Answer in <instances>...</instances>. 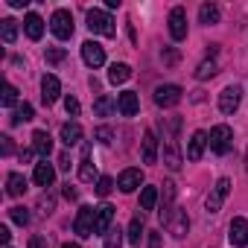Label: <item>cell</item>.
I'll return each instance as SVG.
<instances>
[{
	"label": "cell",
	"mask_w": 248,
	"mask_h": 248,
	"mask_svg": "<svg viewBox=\"0 0 248 248\" xmlns=\"http://www.w3.org/2000/svg\"><path fill=\"white\" fill-rule=\"evenodd\" d=\"M178 129H181V120L178 117H167L161 120V143H164V164L178 172L181 164H184V155H181V146H178Z\"/></svg>",
	"instance_id": "6da1fadb"
},
{
	"label": "cell",
	"mask_w": 248,
	"mask_h": 248,
	"mask_svg": "<svg viewBox=\"0 0 248 248\" xmlns=\"http://www.w3.org/2000/svg\"><path fill=\"white\" fill-rule=\"evenodd\" d=\"M207 146H210V152H216V155H228L231 146H233V129L225 126V123L213 126L210 135H207Z\"/></svg>",
	"instance_id": "7a4b0ae2"
},
{
	"label": "cell",
	"mask_w": 248,
	"mask_h": 248,
	"mask_svg": "<svg viewBox=\"0 0 248 248\" xmlns=\"http://www.w3.org/2000/svg\"><path fill=\"white\" fill-rule=\"evenodd\" d=\"M88 30H91L93 35H102V38H114V35H117L114 18H111L105 9H91V12H88Z\"/></svg>",
	"instance_id": "3957f363"
},
{
	"label": "cell",
	"mask_w": 248,
	"mask_h": 248,
	"mask_svg": "<svg viewBox=\"0 0 248 248\" xmlns=\"http://www.w3.org/2000/svg\"><path fill=\"white\" fill-rule=\"evenodd\" d=\"M228 193H231V178H219L210 187V193L204 196V210L207 213H219L222 204H225V199H228Z\"/></svg>",
	"instance_id": "277c9868"
},
{
	"label": "cell",
	"mask_w": 248,
	"mask_h": 248,
	"mask_svg": "<svg viewBox=\"0 0 248 248\" xmlns=\"http://www.w3.org/2000/svg\"><path fill=\"white\" fill-rule=\"evenodd\" d=\"M50 32L59 38V41H67L73 35V15L67 9H56L53 18H50Z\"/></svg>",
	"instance_id": "5b68a950"
},
{
	"label": "cell",
	"mask_w": 248,
	"mask_h": 248,
	"mask_svg": "<svg viewBox=\"0 0 248 248\" xmlns=\"http://www.w3.org/2000/svg\"><path fill=\"white\" fill-rule=\"evenodd\" d=\"M167 27H170V38L172 41H184L187 38V12H184V6H172L170 9Z\"/></svg>",
	"instance_id": "8992f818"
},
{
	"label": "cell",
	"mask_w": 248,
	"mask_h": 248,
	"mask_svg": "<svg viewBox=\"0 0 248 248\" xmlns=\"http://www.w3.org/2000/svg\"><path fill=\"white\" fill-rule=\"evenodd\" d=\"M93 225H96V207H79L76 219H73V231L85 239V236H93Z\"/></svg>",
	"instance_id": "52a82bcc"
},
{
	"label": "cell",
	"mask_w": 248,
	"mask_h": 248,
	"mask_svg": "<svg viewBox=\"0 0 248 248\" xmlns=\"http://www.w3.org/2000/svg\"><path fill=\"white\" fill-rule=\"evenodd\" d=\"M152 99H155L158 108H175V105L181 102V88L172 85V82H170V85H158Z\"/></svg>",
	"instance_id": "ba28073f"
},
{
	"label": "cell",
	"mask_w": 248,
	"mask_h": 248,
	"mask_svg": "<svg viewBox=\"0 0 248 248\" xmlns=\"http://www.w3.org/2000/svg\"><path fill=\"white\" fill-rule=\"evenodd\" d=\"M228 242L233 248H245L248 245V219L245 216H233L228 225Z\"/></svg>",
	"instance_id": "9c48e42d"
},
{
	"label": "cell",
	"mask_w": 248,
	"mask_h": 248,
	"mask_svg": "<svg viewBox=\"0 0 248 248\" xmlns=\"http://www.w3.org/2000/svg\"><path fill=\"white\" fill-rule=\"evenodd\" d=\"M164 228L175 236V239H181V236H187V231H190V219H187V210H181V207H175L172 213H170V219L164 222Z\"/></svg>",
	"instance_id": "30bf717a"
},
{
	"label": "cell",
	"mask_w": 248,
	"mask_h": 248,
	"mask_svg": "<svg viewBox=\"0 0 248 248\" xmlns=\"http://www.w3.org/2000/svg\"><path fill=\"white\" fill-rule=\"evenodd\" d=\"M82 62L88 64V67H102L105 64V47L99 44V41H85L82 44Z\"/></svg>",
	"instance_id": "8fae6325"
},
{
	"label": "cell",
	"mask_w": 248,
	"mask_h": 248,
	"mask_svg": "<svg viewBox=\"0 0 248 248\" xmlns=\"http://www.w3.org/2000/svg\"><path fill=\"white\" fill-rule=\"evenodd\" d=\"M216 56H219V47H216V44H210L207 59H204V62H199V67H196V79H199V82L213 79V76L219 73V62H216Z\"/></svg>",
	"instance_id": "7c38bea8"
},
{
	"label": "cell",
	"mask_w": 248,
	"mask_h": 248,
	"mask_svg": "<svg viewBox=\"0 0 248 248\" xmlns=\"http://www.w3.org/2000/svg\"><path fill=\"white\" fill-rule=\"evenodd\" d=\"M242 102V88L239 85H228L222 93H219V111L222 114H233Z\"/></svg>",
	"instance_id": "4fadbf2b"
},
{
	"label": "cell",
	"mask_w": 248,
	"mask_h": 248,
	"mask_svg": "<svg viewBox=\"0 0 248 248\" xmlns=\"http://www.w3.org/2000/svg\"><path fill=\"white\" fill-rule=\"evenodd\" d=\"M140 184H143V172H140V170H135V167L123 170V172L117 175V187H120V193H135Z\"/></svg>",
	"instance_id": "5bb4252c"
},
{
	"label": "cell",
	"mask_w": 248,
	"mask_h": 248,
	"mask_svg": "<svg viewBox=\"0 0 248 248\" xmlns=\"http://www.w3.org/2000/svg\"><path fill=\"white\" fill-rule=\"evenodd\" d=\"M59 96H62V82H59V76L44 73V79H41V99H44V105H53Z\"/></svg>",
	"instance_id": "9a60e30c"
},
{
	"label": "cell",
	"mask_w": 248,
	"mask_h": 248,
	"mask_svg": "<svg viewBox=\"0 0 248 248\" xmlns=\"http://www.w3.org/2000/svg\"><path fill=\"white\" fill-rule=\"evenodd\" d=\"M117 111H120L123 117H135V114L140 111L138 93H135V91H123V93H117Z\"/></svg>",
	"instance_id": "2e32d148"
},
{
	"label": "cell",
	"mask_w": 248,
	"mask_h": 248,
	"mask_svg": "<svg viewBox=\"0 0 248 248\" xmlns=\"http://www.w3.org/2000/svg\"><path fill=\"white\" fill-rule=\"evenodd\" d=\"M204 149H207V132H193L190 135V140H187V161H199L202 155H204Z\"/></svg>",
	"instance_id": "e0dca14e"
},
{
	"label": "cell",
	"mask_w": 248,
	"mask_h": 248,
	"mask_svg": "<svg viewBox=\"0 0 248 248\" xmlns=\"http://www.w3.org/2000/svg\"><path fill=\"white\" fill-rule=\"evenodd\" d=\"M32 181H35L38 187H53V181H56V167H53L50 161H38L35 170H32Z\"/></svg>",
	"instance_id": "ac0fdd59"
},
{
	"label": "cell",
	"mask_w": 248,
	"mask_h": 248,
	"mask_svg": "<svg viewBox=\"0 0 248 248\" xmlns=\"http://www.w3.org/2000/svg\"><path fill=\"white\" fill-rule=\"evenodd\" d=\"M158 135L155 132H146L143 140H140V155H143V164H158Z\"/></svg>",
	"instance_id": "d6986e66"
},
{
	"label": "cell",
	"mask_w": 248,
	"mask_h": 248,
	"mask_svg": "<svg viewBox=\"0 0 248 248\" xmlns=\"http://www.w3.org/2000/svg\"><path fill=\"white\" fill-rule=\"evenodd\" d=\"M32 149H35V155H38L41 161H47L50 152H53V138H50V132L38 129V132L32 135Z\"/></svg>",
	"instance_id": "ffe728a7"
},
{
	"label": "cell",
	"mask_w": 248,
	"mask_h": 248,
	"mask_svg": "<svg viewBox=\"0 0 248 248\" xmlns=\"http://www.w3.org/2000/svg\"><path fill=\"white\" fill-rule=\"evenodd\" d=\"M111 222H114V207L105 202V204H99L96 207V225H93V233H108L111 231Z\"/></svg>",
	"instance_id": "44dd1931"
},
{
	"label": "cell",
	"mask_w": 248,
	"mask_h": 248,
	"mask_svg": "<svg viewBox=\"0 0 248 248\" xmlns=\"http://www.w3.org/2000/svg\"><path fill=\"white\" fill-rule=\"evenodd\" d=\"M79 178H82V181H88V184H91V181L96 178V164H93V158H91V146H88V143L82 146V161H79Z\"/></svg>",
	"instance_id": "7402d4cb"
},
{
	"label": "cell",
	"mask_w": 248,
	"mask_h": 248,
	"mask_svg": "<svg viewBox=\"0 0 248 248\" xmlns=\"http://www.w3.org/2000/svg\"><path fill=\"white\" fill-rule=\"evenodd\" d=\"M172 210H175V184L172 181H164V193H161V222H167Z\"/></svg>",
	"instance_id": "603a6c76"
},
{
	"label": "cell",
	"mask_w": 248,
	"mask_h": 248,
	"mask_svg": "<svg viewBox=\"0 0 248 248\" xmlns=\"http://www.w3.org/2000/svg\"><path fill=\"white\" fill-rule=\"evenodd\" d=\"M24 32H27V38L41 41V35H44V18L35 15V12H30V15L24 18Z\"/></svg>",
	"instance_id": "cb8c5ba5"
},
{
	"label": "cell",
	"mask_w": 248,
	"mask_h": 248,
	"mask_svg": "<svg viewBox=\"0 0 248 248\" xmlns=\"http://www.w3.org/2000/svg\"><path fill=\"white\" fill-rule=\"evenodd\" d=\"M79 140H82V126H79L76 120L64 123V126H62V143L64 146H76Z\"/></svg>",
	"instance_id": "d4e9b609"
},
{
	"label": "cell",
	"mask_w": 248,
	"mask_h": 248,
	"mask_svg": "<svg viewBox=\"0 0 248 248\" xmlns=\"http://www.w3.org/2000/svg\"><path fill=\"white\" fill-rule=\"evenodd\" d=\"M27 193V178L21 175V172H9L6 175V196H24Z\"/></svg>",
	"instance_id": "484cf974"
},
{
	"label": "cell",
	"mask_w": 248,
	"mask_h": 248,
	"mask_svg": "<svg viewBox=\"0 0 248 248\" xmlns=\"http://www.w3.org/2000/svg\"><path fill=\"white\" fill-rule=\"evenodd\" d=\"M129 76H132V67H129L126 62H114L111 70H108V82H111V85H123Z\"/></svg>",
	"instance_id": "4316f807"
},
{
	"label": "cell",
	"mask_w": 248,
	"mask_h": 248,
	"mask_svg": "<svg viewBox=\"0 0 248 248\" xmlns=\"http://www.w3.org/2000/svg\"><path fill=\"white\" fill-rule=\"evenodd\" d=\"M219 18H222V9H219L216 3H202V6H199V21H202V24L213 27V24H219Z\"/></svg>",
	"instance_id": "83f0119b"
},
{
	"label": "cell",
	"mask_w": 248,
	"mask_h": 248,
	"mask_svg": "<svg viewBox=\"0 0 248 248\" xmlns=\"http://www.w3.org/2000/svg\"><path fill=\"white\" fill-rule=\"evenodd\" d=\"M35 117V108L30 105V102H21L15 111H12V126H21V123H30Z\"/></svg>",
	"instance_id": "f1b7e54d"
},
{
	"label": "cell",
	"mask_w": 248,
	"mask_h": 248,
	"mask_svg": "<svg viewBox=\"0 0 248 248\" xmlns=\"http://www.w3.org/2000/svg\"><path fill=\"white\" fill-rule=\"evenodd\" d=\"M0 38H3V44H15L18 38V24L12 18H3L0 21Z\"/></svg>",
	"instance_id": "f546056e"
},
{
	"label": "cell",
	"mask_w": 248,
	"mask_h": 248,
	"mask_svg": "<svg viewBox=\"0 0 248 248\" xmlns=\"http://www.w3.org/2000/svg\"><path fill=\"white\" fill-rule=\"evenodd\" d=\"M114 108H117V102H114L111 96H105V93L96 96V102H93V114H96V117H108Z\"/></svg>",
	"instance_id": "4dcf8cb0"
},
{
	"label": "cell",
	"mask_w": 248,
	"mask_h": 248,
	"mask_svg": "<svg viewBox=\"0 0 248 248\" xmlns=\"http://www.w3.org/2000/svg\"><path fill=\"white\" fill-rule=\"evenodd\" d=\"M158 204V190L155 187H143L140 190V210H155Z\"/></svg>",
	"instance_id": "1f68e13d"
},
{
	"label": "cell",
	"mask_w": 248,
	"mask_h": 248,
	"mask_svg": "<svg viewBox=\"0 0 248 248\" xmlns=\"http://www.w3.org/2000/svg\"><path fill=\"white\" fill-rule=\"evenodd\" d=\"M143 231H146V228H143V219H132V222H129V233H126L129 242H132V245H140Z\"/></svg>",
	"instance_id": "d6a6232c"
},
{
	"label": "cell",
	"mask_w": 248,
	"mask_h": 248,
	"mask_svg": "<svg viewBox=\"0 0 248 248\" xmlns=\"http://www.w3.org/2000/svg\"><path fill=\"white\" fill-rule=\"evenodd\" d=\"M18 102V88L12 85V82H6V88H3V96H0V105H3V108H12ZM18 108V105H15Z\"/></svg>",
	"instance_id": "836d02e7"
},
{
	"label": "cell",
	"mask_w": 248,
	"mask_h": 248,
	"mask_svg": "<svg viewBox=\"0 0 248 248\" xmlns=\"http://www.w3.org/2000/svg\"><path fill=\"white\" fill-rule=\"evenodd\" d=\"M93 190H96V196H102V199H105V196H108V193L114 190V178H111V175H99V178H96V187H93Z\"/></svg>",
	"instance_id": "e575fe53"
},
{
	"label": "cell",
	"mask_w": 248,
	"mask_h": 248,
	"mask_svg": "<svg viewBox=\"0 0 248 248\" xmlns=\"http://www.w3.org/2000/svg\"><path fill=\"white\" fill-rule=\"evenodd\" d=\"M9 216H12V222H15V225H24V228H27V225H30V219H32L27 207H9Z\"/></svg>",
	"instance_id": "d590c367"
},
{
	"label": "cell",
	"mask_w": 248,
	"mask_h": 248,
	"mask_svg": "<svg viewBox=\"0 0 248 248\" xmlns=\"http://www.w3.org/2000/svg\"><path fill=\"white\" fill-rule=\"evenodd\" d=\"M123 245V231L111 225V231L105 233V248H120Z\"/></svg>",
	"instance_id": "8d00e7d4"
},
{
	"label": "cell",
	"mask_w": 248,
	"mask_h": 248,
	"mask_svg": "<svg viewBox=\"0 0 248 248\" xmlns=\"http://www.w3.org/2000/svg\"><path fill=\"white\" fill-rule=\"evenodd\" d=\"M93 138H96L102 146H111V143H114V132H111L108 126H99V129L93 132Z\"/></svg>",
	"instance_id": "74e56055"
},
{
	"label": "cell",
	"mask_w": 248,
	"mask_h": 248,
	"mask_svg": "<svg viewBox=\"0 0 248 248\" xmlns=\"http://www.w3.org/2000/svg\"><path fill=\"white\" fill-rule=\"evenodd\" d=\"M79 108H82V105H79L76 96H64V111H67L70 117H79Z\"/></svg>",
	"instance_id": "f35d334b"
},
{
	"label": "cell",
	"mask_w": 248,
	"mask_h": 248,
	"mask_svg": "<svg viewBox=\"0 0 248 248\" xmlns=\"http://www.w3.org/2000/svg\"><path fill=\"white\" fill-rule=\"evenodd\" d=\"M62 59H64V50H59V47H56V50H47V62H50V64H59Z\"/></svg>",
	"instance_id": "ab89813d"
},
{
	"label": "cell",
	"mask_w": 248,
	"mask_h": 248,
	"mask_svg": "<svg viewBox=\"0 0 248 248\" xmlns=\"http://www.w3.org/2000/svg\"><path fill=\"white\" fill-rule=\"evenodd\" d=\"M27 248H50V242H47V236H32Z\"/></svg>",
	"instance_id": "60d3db41"
},
{
	"label": "cell",
	"mask_w": 248,
	"mask_h": 248,
	"mask_svg": "<svg viewBox=\"0 0 248 248\" xmlns=\"http://www.w3.org/2000/svg\"><path fill=\"white\" fill-rule=\"evenodd\" d=\"M70 164H73V161H70V155H67V152H62V155H59V170H70Z\"/></svg>",
	"instance_id": "b9f144b4"
},
{
	"label": "cell",
	"mask_w": 248,
	"mask_h": 248,
	"mask_svg": "<svg viewBox=\"0 0 248 248\" xmlns=\"http://www.w3.org/2000/svg\"><path fill=\"white\" fill-rule=\"evenodd\" d=\"M149 248H164V239H161V233H149Z\"/></svg>",
	"instance_id": "7bdbcfd3"
},
{
	"label": "cell",
	"mask_w": 248,
	"mask_h": 248,
	"mask_svg": "<svg viewBox=\"0 0 248 248\" xmlns=\"http://www.w3.org/2000/svg\"><path fill=\"white\" fill-rule=\"evenodd\" d=\"M0 140H3V155H12V138H9V135H3Z\"/></svg>",
	"instance_id": "ee69618b"
},
{
	"label": "cell",
	"mask_w": 248,
	"mask_h": 248,
	"mask_svg": "<svg viewBox=\"0 0 248 248\" xmlns=\"http://www.w3.org/2000/svg\"><path fill=\"white\" fill-rule=\"evenodd\" d=\"M9 236H12L9 228H6V225H0V239H3V245H9Z\"/></svg>",
	"instance_id": "f6af8a7d"
},
{
	"label": "cell",
	"mask_w": 248,
	"mask_h": 248,
	"mask_svg": "<svg viewBox=\"0 0 248 248\" xmlns=\"http://www.w3.org/2000/svg\"><path fill=\"white\" fill-rule=\"evenodd\" d=\"M32 155H35V149H24V152H21V164H27V161H32Z\"/></svg>",
	"instance_id": "bcb514c9"
},
{
	"label": "cell",
	"mask_w": 248,
	"mask_h": 248,
	"mask_svg": "<svg viewBox=\"0 0 248 248\" xmlns=\"http://www.w3.org/2000/svg\"><path fill=\"white\" fill-rule=\"evenodd\" d=\"M64 199H70V202H76V190H73V187H70V184H67V187H64Z\"/></svg>",
	"instance_id": "7dc6e473"
},
{
	"label": "cell",
	"mask_w": 248,
	"mask_h": 248,
	"mask_svg": "<svg viewBox=\"0 0 248 248\" xmlns=\"http://www.w3.org/2000/svg\"><path fill=\"white\" fill-rule=\"evenodd\" d=\"M9 6H12V9H24V6H27V0H9Z\"/></svg>",
	"instance_id": "c3c4849f"
},
{
	"label": "cell",
	"mask_w": 248,
	"mask_h": 248,
	"mask_svg": "<svg viewBox=\"0 0 248 248\" xmlns=\"http://www.w3.org/2000/svg\"><path fill=\"white\" fill-rule=\"evenodd\" d=\"M62 248H79V242H64Z\"/></svg>",
	"instance_id": "681fc988"
},
{
	"label": "cell",
	"mask_w": 248,
	"mask_h": 248,
	"mask_svg": "<svg viewBox=\"0 0 248 248\" xmlns=\"http://www.w3.org/2000/svg\"><path fill=\"white\" fill-rule=\"evenodd\" d=\"M245 172H248V152H245Z\"/></svg>",
	"instance_id": "f907efd6"
},
{
	"label": "cell",
	"mask_w": 248,
	"mask_h": 248,
	"mask_svg": "<svg viewBox=\"0 0 248 248\" xmlns=\"http://www.w3.org/2000/svg\"><path fill=\"white\" fill-rule=\"evenodd\" d=\"M3 248H12V245H3Z\"/></svg>",
	"instance_id": "816d5d0a"
}]
</instances>
